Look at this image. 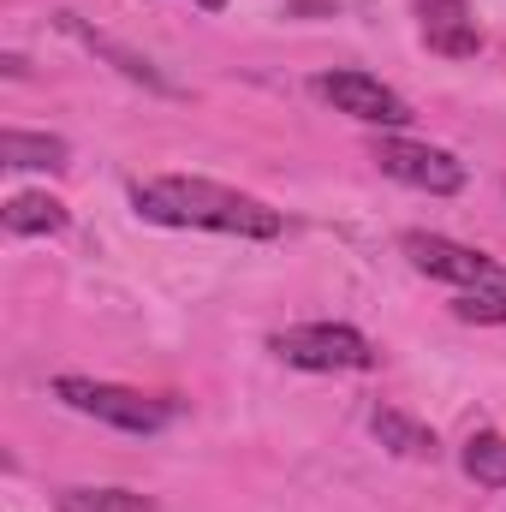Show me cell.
<instances>
[{"label":"cell","mask_w":506,"mask_h":512,"mask_svg":"<svg viewBox=\"0 0 506 512\" xmlns=\"http://www.w3.org/2000/svg\"><path fill=\"white\" fill-rule=\"evenodd\" d=\"M310 96L316 102H328L334 114H352V120H364V126H387V131H399V126H411L417 114H411V102L399 96V90H387L381 78H370V72H316L310 78Z\"/></svg>","instance_id":"4"},{"label":"cell","mask_w":506,"mask_h":512,"mask_svg":"<svg viewBox=\"0 0 506 512\" xmlns=\"http://www.w3.org/2000/svg\"><path fill=\"white\" fill-rule=\"evenodd\" d=\"M453 316H459V322H477V328H506V280H495V286H471V292H459Z\"/></svg>","instance_id":"14"},{"label":"cell","mask_w":506,"mask_h":512,"mask_svg":"<svg viewBox=\"0 0 506 512\" xmlns=\"http://www.w3.org/2000/svg\"><path fill=\"white\" fill-rule=\"evenodd\" d=\"M191 6H203V12H221V6H227V0H191Z\"/></svg>","instance_id":"16"},{"label":"cell","mask_w":506,"mask_h":512,"mask_svg":"<svg viewBox=\"0 0 506 512\" xmlns=\"http://www.w3.org/2000/svg\"><path fill=\"white\" fill-rule=\"evenodd\" d=\"M459 465H465L471 483H483V489H506V435H495V429L471 435L465 453H459Z\"/></svg>","instance_id":"12"},{"label":"cell","mask_w":506,"mask_h":512,"mask_svg":"<svg viewBox=\"0 0 506 512\" xmlns=\"http://www.w3.org/2000/svg\"><path fill=\"white\" fill-rule=\"evenodd\" d=\"M54 399L72 405L78 417H96V423H108V429H126V435H155V429L173 417L167 399H149V393L120 387V382H96V376H60V382H54Z\"/></svg>","instance_id":"2"},{"label":"cell","mask_w":506,"mask_h":512,"mask_svg":"<svg viewBox=\"0 0 506 512\" xmlns=\"http://www.w3.org/2000/svg\"><path fill=\"white\" fill-rule=\"evenodd\" d=\"M268 352L292 370H316V376H340V370H370L376 364V346L346 328V322H304V328H286L268 340Z\"/></svg>","instance_id":"3"},{"label":"cell","mask_w":506,"mask_h":512,"mask_svg":"<svg viewBox=\"0 0 506 512\" xmlns=\"http://www.w3.org/2000/svg\"><path fill=\"white\" fill-rule=\"evenodd\" d=\"M0 221H6L12 239H42V233H66L72 215H66L60 197H48V191H24V197H6Z\"/></svg>","instance_id":"9"},{"label":"cell","mask_w":506,"mask_h":512,"mask_svg":"<svg viewBox=\"0 0 506 512\" xmlns=\"http://www.w3.org/2000/svg\"><path fill=\"white\" fill-rule=\"evenodd\" d=\"M54 512H155V501L137 489H60Z\"/></svg>","instance_id":"13"},{"label":"cell","mask_w":506,"mask_h":512,"mask_svg":"<svg viewBox=\"0 0 506 512\" xmlns=\"http://www.w3.org/2000/svg\"><path fill=\"white\" fill-rule=\"evenodd\" d=\"M370 429H376L381 447L399 453V459H435V429L417 423V417H405V411H393V405H381L376 417H370Z\"/></svg>","instance_id":"11"},{"label":"cell","mask_w":506,"mask_h":512,"mask_svg":"<svg viewBox=\"0 0 506 512\" xmlns=\"http://www.w3.org/2000/svg\"><path fill=\"white\" fill-rule=\"evenodd\" d=\"M370 155H376V167L387 179H399V185H411V191H429V197H453V191H465V179H471L453 149L411 143V137H381Z\"/></svg>","instance_id":"5"},{"label":"cell","mask_w":506,"mask_h":512,"mask_svg":"<svg viewBox=\"0 0 506 512\" xmlns=\"http://www.w3.org/2000/svg\"><path fill=\"white\" fill-rule=\"evenodd\" d=\"M310 12H340V0H286V18H310Z\"/></svg>","instance_id":"15"},{"label":"cell","mask_w":506,"mask_h":512,"mask_svg":"<svg viewBox=\"0 0 506 512\" xmlns=\"http://www.w3.org/2000/svg\"><path fill=\"white\" fill-rule=\"evenodd\" d=\"M131 209L155 227H197V233H227V239H280L286 233V215L268 209L262 197L227 191L215 179H185V173L131 185Z\"/></svg>","instance_id":"1"},{"label":"cell","mask_w":506,"mask_h":512,"mask_svg":"<svg viewBox=\"0 0 506 512\" xmlns=\"http://www.w3.org/2000/svg\"><path fill=\"white\" fill-rule=\"evenodd\" d=\"M66 137L48 131H0V161L6 167H30V173H60L66 167Z\"/></svg>","instance_id":"10"},{"label":"cell","mask_w":506,"mask_h":512,"mask_svg":"<svg viewBox=\"0 0 506 512\" xmlns=\"http://www.w3.org/2000/svg\"><path fill=\"white\" fill-rule=\"evenodd\" d=\"M417 30L447 60H471L483 48V30L471 18V0H417Z\"/></svg>","instance_id":"7"},{"label":"cell","mask_w":506,"mask_h":512,"mask_svg":"<svg viewBox=\"0 0 506 512\" xmlns=\"http://www.w3.org/2000/svg\"><path fill=\"white\" fill-rule=\"evenodd\" d=\"M60 30H66V36H78V42H84L90 54H102V60H114V66L126 72L131 84H149V90H161V96H173V84H167V78H161V72H155V66L143 60V54H131V48H120V42H108V36H96V30H90V24L78 18V12H60Z\"/></svg>","instance_id":"8"},{"label":"cell","mask_w":506,"mask_h":512,"mask_svg":"<svg viewBox=\"0 0 506 512\" xmlns=\"http://www.w3.org/2000/svg\"><path fill=\"white\" fill-rule=\"evenodd\" d=\"M399 251L411 256V268L417 274H429V280H447V286H495L501 280V268H495V256L477 251V245H459V239H441V233H405L399 239Z\"/></svg>","instance_id":"6"}]
</instances>
